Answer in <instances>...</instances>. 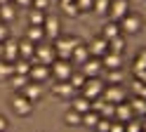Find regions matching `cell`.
Listing matches in <instances>:
<instances>
[{
    "label": "cell",
    "mask_w": 146,
    "mask_h": 132,
    "mask_svg": "<svg viewBox=\"0 0 146 132\" xmlns=\"http://www.w3.org/2000/svg\"><path fill=\"white\" fill-rule=\"evenodd\" d=\"M57 59V52H54V45H42L38 43L35 45V54H33V64H45V66H52V61Z\"/></svg>",
    "instance_id": "1"
},
{
    "label": "cell",
    "mask_w": 146,
    "mask_h": 132,
    "mask_svg": "<svg viewBox=\"0 0 146 132\" xmlns=\"http://www.w3.org/2000/svg\"><path fill=\"white\" fill-rule=\"evenodd\" d=\"M80 40L78 38H57L54 40V52H57L59 59H71V54H73V47H76Z\"/></svg>",
    "instance_id": "2"
},
{
    "label": "cell",
    "mask_w": 146,
    "mask_h": 132,
    "mask_svg": "<svg viewBox=\"0 0 146 132\" xmlns=\"http://www.w3.org/2000/svg\"><path fill=\"white\" fill-rule=\"evenodd\" d=\"M50 71L54 75V80H68L73 73V64H71V59H54Z\"/></svg>",
    "instance_id": "3"
},
{
    "label": "cell",
    "mask_w": 146,
    "mask_h": 132,
    "mask_svg": "<svg viewBox=\"0 0 146 132\" xmlns=\"http://www.w3.org/2000/svg\"><path fill=\"white\" fill-rule=\"evenodd\" d=\"M12 111L17 113V116H29V113L33 111V101L26 97L24 92H17L12 97Z\"/></svg>",
    "instance_id": "4"
},
{
    "label": "cell",
    "mask_w": 146,
    "mask_h": 132,
    "mask_svg": "<svg viewBox=\"0 0 146 132\" xmlns=\"http://www.w3.org/2000/svg\"><path fill=\"white\" fill-rule=\"evenodd\" d=\"M104 87H106V85L99 80V75H97V78H87L80 90H83V94H85L87 99H97V97H102V94H104Z\"/></svg>",
    "instance_id": "5"
},
{
    "label": "cell",
    "mask_w": 146,
    "mask_h": 132,
    "mask_svg": "<svg viewBox=\"0 0 146 132\" xmlns=\"http://www.w3.org/2000/svg\"><path fill=\"white\" fill-rule=\"evenodd\" d=\"M42 28H45V38H50V40H57V38L61 35V21H59L54 14H47V17H45Z\"/></svg>",
    "instance_id": "6"
},
{
    "label": "cell",
    "mask_w": 146,
    "mask_h": 132,
    "mask_svg": "<svg viewBox=\"0 0 146 132\" xmlns=\"http://www.w3.org/2000/svg\"><path fill=\"white\" fill-rule=\"evenodd\" d=\"M120 31H125V33H139V28H141V17L139 14H125L120 21Z\"/></svg>",
    "instance_id": "7"
},
{
    "label": "cell",
    "mask_w": 146,
    "mask_h": 132,
    "mask_svg": "<svg viewBox=\"0 0 146 132\" xmlns=\"http://www.w3.org/2000/svg\"><path fill=\"white\" fill-rule=\"evenodd\" d=\"M108 14H111V21H120L125 14H130V5H127V0H111Z\"/></svg>",
    "instance_id": "8"
},
{
    "label": "cell",
    "mask_w": 146,
    "mask_h": 132,
    "mask_svg": "<svg viewBox=\"0 0 146 132\" xmlns=\"http://www.w3.org/2000/svg\"><path fill=\"white\" fill-rule=\"evenodd\" d=\"M80 71H83L87 78H97V75L104 71V64H102V59H99V57H90V59L80 66Z\"/></svg>",
    "instance_id": "9"
},
{
    "label": "cell",
    "mask_w": 146,
    "mask_h": 132,
    "mask_svg": "<svg viewBox=\"0 0 146 132\" xmlns=\"http://www.w3.org/2000/svg\"><path fill=\"white\" fill-rule=\"evenodd\" d=\"M87 50H90V57H102L108 52V40L106 38H92L90 40V45H87Z\"/></svg>",
    "instance_id": "10"
},
{
    "label": "cell",
    "mask_w": 146,
    "mask_h": 132,
    "mask_svg": "<svg viewBox=\"0 0 146 132\" xmlns=\"http://www.w3.org/2000/svg\"><path fill=\"white\" fill-rule=\"evenodd\" d=\"M50 75H52V71H50V66H45V64H33L31 71H29V78L33 83H45Z\"/></svg>",
    "instance_id": "11"
},
{
    "label": "cell",
    "mask_w": 146,
    "mask_h": 132,
    "mask_svg": "<svg viewBox=\"0 0 146 132\" xmlns=\"http://www.w3.org/2000/svg\"><path fill=\"white\" fill-rule=\"evenodd\" d=\"M102 97L106 101H111V104H120V101H125V92H123L120 85H108V87H104Z\"/></svg>",
    "instance_id": "12"
},
{
    "label": "cell",
    "mask_w": 146,
    "mask_h": 132,
    "mask_svg": "<svg viewBox=\"0 0 146 132\" xmlns=\"http://www.w3.org/2000/svg\"><path fill=\"white\" fill-rule=\"evenodd\" d=\"M17 57H19V40H14V38H7V40L3 43V59L14 61Z\"/></svg>",
    "instance_id": "13"
},
{
    "label": "cell",
    "mask_w": 146,
    "mask_h": 132,
    "mask_svg": "<svg viewBox=\"0 0 146 132\" xmlns=\"http://www.w3.org/2000/svg\"><path fill=\"white\" fill-rule=\"evenodd\" d=\"M90 59V50H87V45H76L73 47V54H71V64L73 66H83L85 61Z\"/></svg>",
    "instance_id": "14"
},
{
    "label": "cell",
    "mask_w": 146,
    "mask_h": 132,
    "mask_svg": "<svg viewBox=\"0 0 146 132\" xmlns=\"http://www.w3.org/2000/svg\"><path fill=\"white\" fill-rule=\"evenodd\" d=\"M132 116H134L132 104H125V101L115 104V120H120V123H130V120H132Z\"/></svg>",
    "instance_id": "15"
},
{
    "label": "cell",
    "mask_w": 146,
    "mask_h": 132,
    "mask_svg": "<svg viewBox=\"0 0 146 132\" xmlns=\"http://www.w3.org/2000/svg\"><path fill=\"white\" fill-rule=\"evenodd\" d=\"M102 64H104V69H108V71H111V69H123V57L108 50V52L102 57Z\"/></svg>",
    "instance_id": "16"
},
{
    "label": "cell",
    "mask_w": 146,
    "mask_h": 132,
    "mask_svg": "<svg viewBox=\"0 0 146 132\" xmlns=\"http://www.w3.org/2000/svg\"><path fill=\"white\" fill-rule=\"evenodd\" d=\"M21 92H24L26 97H29V99L35 104V101H38V99L42 97V83H33V80H31V83L26 85V87H24Z\"/></svg>",
    "instance_id": "17"
},
{
    "label": "cell",
    "mask_w": 146,
    "mask_h": 132,
    "mask_svg": "<svg viewBox=\"0 0 146 132\" xmlns=\"http://www.w3.org/2000/svg\"><path fill=\"white\" fill-rule=\"evenodd\" d=\"M52 90H54V94H59V97H73V92H76V87H73L68 80H57Z\"/></svg>",
    "instance_id": "18"
},
{
    "label": "cell",
    "mask_w": 146,
    "mask_h": 132,
    "mask_svg": "<svg viewBox=\"0 0 146 132\" xmlns=\"http://www.w3.org/2000/svg\"><path fill=\"white\" fill-rule=\"evenodd\" d=\"M33 54H35V43H31L29 38L19 40V57H24V59H33Z\"/></svg>",
    "instance_id": "19"
},
{
    "label": "cell",
    "mask_w": 146,
    "mask_h": 132,
    "mask_svg": "<svg viewBox=\"0 0 146 132\" xmlns=\"http://www.w3.org/2000/svg\"><path fill=\"white\" fill-rule=\"evenodd\" d=\"M10 83H12L14 92H21L26 85L31 83V78H29V75H24V73H12V75H10Z\"/></svg>",
    "instance_id": "20"
},
{
    "label": "cell",
    "mask_w": 146,
    "mask_h": 132,
    "mask_svg": "<svg viewBox=\"0 0 146 132\" xmlns=\"http://www.w3.org/2000/svg\"><path fill=\"white\" fill-rule=\"evenodd\" d=\"M14 17H17V7H14L12 3H5V5H0V21L10 24Z\"/></svg>",
    "instance_id": "21"
},
{
    "label": "cell",
    "mask_w": 146,
    "mask_h": 132,
    "mask_svg": "<svg viewBox=\"0 0 146 132\" xmlns=\"http://www.w3.org/2000/svg\"><path fill=\"white\" fill-rule=\"evenodd\" d=\"M31 59H24V57H17V59L12 61V69H14V73H24V75H29V71H31Z\"/></svg>",
    "instance_id": "22"
},
{
    "label": "cell",
    "mask_w": 146,
    "mask_h": 132,
    "mask_svg": "<svg viewBox=\"0 0 146 132\" xmlns=\"http://www.w3.org/2000/svg\"><path fill=\"white\" fill-rule=\"evenodd\" d=\"M26 38H29L31 43H42L45 40V28L42 26H29V31H26Z\"/></svg>",
    "instance_id": "23"
},
{
    "label": "cell",
    "mask_w": 146,
    "mask_h": 132,
    "mask_svg": "<svg viewBox=\"0 0 146 132\" xmlns=\"http://www.w3.org/2000/svg\"><path fill=\"white\" fill-rule=\"evenodd\" d=\"M118 35H120V24L118 21H108L104 26V31H102V38H106V40H113Z\"/></svg>",
    "instance_id": "24"
},
{
    "label": "cell",
    "mask_w": 146,
    "mask_h": 132,
    "mask_svg": "<svg viewBox=\"0 0 146 132\" xmlns=\"http://www.w3.org/2000/svg\"><path fill=\"white\" fill-rule=\"evenodd\" d=\"M45 17H47V12L33 7L31 12H29V24H31V26H42V24H45Z\"/></svg>",
    "instance_id": "25"
},
{
    "label": "cell",
    "mask_w": 146,
    "mask_h": 132,
    "mask_svg": "<svg viewBox=\"0 0 146 132\" xmlns=\"http://www.w3.org/2000/svg\"><path fill=\"white\" fill-rule=\"evenodd\" d=\"M73 109H76L78 113H87L90 109H92V99H87L85 94H83V97H78V99H73Z\"/></svg>",
    "instance_id": "26"
},
{
    "label": "cell",
    "mask_w": 146,
    "mask_h": 132,
    "mask_svg": "<svg viewBox=\"0 0 146 132\" xmlns=\"http://www.w3.org/2000/svg\"><path fill=\"white\" fill-rule=\"evenodd\" d=\"M99 118H102V113H99V111H92V109H90L87 113H83V125H87V127H97Z\"/></svg>",
    "instance_id": "27"
},
{
    "label": "cell",
    "mask_w": 146,
    "mask_h": 132,
    "mask_svg": "<svg viewBox=\"0 0 146 132\" xmlns=\"http://www.w3.org/2000/svg\"><path fill=\"white\" fill-rule=\"evenodd\" d=\"M64 120H66V125H83V113H78L76 109H71V111H66Z\"/></svg>",
    "instance_id": "28"
},
{
    "label": "cell",
    "mask_w": 146,
    "mask_h": 132,
    "mask_svg": "<svg viewBox=\"0 0 146 132\" xmlns=\"http://www.w3.org/2000/svg\"><path fill=\"white\" fill-rule=\"evenodd\" d=\"M14 73L12 69V61H7V59H0V80H10V75Z\"/></svg>",
    "instance_id": "29"
},
{
    "label": "cell",
    "mask_w": 146,
    "mask_h": 132,
    "mask_svg": "<svg viewBox=\"0 0 146 132\" xmlns=\"http://www.w3.org/2000/svg\"><path fill=\"white\" fill-rule=\"evenodd\" d=\"M85 80H87V75H85L83 71H78V73L73 71V73H71V78H68V83H71L76 90H80V87H83V85H85Z\"/></svg>",
    "instance_id": "30"
},
{
    "label": "cell",
    "mask_w": 146,
    "mask_h": 132,
    "mask_svg": "<svg viewBox=\"0 0 146 132\" xmlns=\"http://www.w3.org/2000/svg\"><path fill=\"white\" fill-rule=\"evenodd\" d=\"M108 50L115 52V54H123V50H125V38L118 35V38H113V40H108Z\"/></svg>",
    "instance_id": "31"
},
{
    "label": "cell",
    "mask_w": 146,
    "mask_h": 132,
    "mask_svg": "<svg viewBox=\"0 0 146 132\" xmlns=\"http://www.w3.org/2000/svg\"><path fill=\"white\" fill-rule=\"evenodd\" d=\"M123 78H125L123 69H111V71H108V83H111V85H120Z\"/></svg>",
    "instance_id": "32"
},
{
    "label": "cell",
    "mask_w": 146,
    "mask_h": 132,
    "mask_svg": "<svg viewBox=\"0 0 146 132\" xmlns=\"http://www.w3.org/2000/svg\"><path fill=\"white\" fill-rule=\"evenodd\" d=\"M99 113H102V118H108V120H111V118H115V104L106 101V104H104V109L99 111Z\"/></svg>",
    "instance_id": "33"
},
{
    "label": "cell",
    "mask_w": 146,
    "mask_h": 132,
    "mask_svg": "<svg viewBox=\"0 0 146 132\" xmlns=\"http://www.w3.org/2000/svg\"><path fill=\"white\" fill-rule=\"evenodd\" d=\"M132 111H134V113H146V99H144V97L132 99Z\"/></svg>",
    "instance_id": "34"
},
{
    "label": "cell",
    "mask_w": 146,
    "mask_h": 132,
    "mask_svg": "<svg viewBox=\"0 0 146 132\" xmlns=\"http://www.w3.org/2000/svg\"><path fill=\"white\" fill-rule=\"evenodd\" d=\"M108 7H111V0H94V12L99 14H106Z\"/></svg>",
    "instance_id": "35"
},
{
    "label": "cell",
    "mask_w": 146,
    "mask_h": 132,
    "mask_svg": "<svg viewBox=\"0 0 146 132\" xmlns=\"http://www.w3.org/2000/svg\"><path fill=\"white\" fill-rule=\"evenodd\" d=\"M125 132H144V123H137V120L125 123Z\"/></svg>",
    "instance_id": "36"
},
{
    "label": "cell",
    "mask_w": 146,
    "mask_h": 132,
    "mask_svg": "<svg viewBox=\"0 0 146 132\" xmlns=\"http://www.w3.org/2000/svg\"><path fill=\"white\" fill-rule=\"evenodd\" d=\"M94 130L97 132H108V130H111V120H108V118H99V123H97Z\"/></svg>",
    "instance_id": "37"
},
{
    "label": "cell",
    "mask_w": 146,
    "mask_h": 132,
    "mask_svg": "<svg viewBox=\"0 0 146 132\" xmlns=\"http://www.w3.org/2000/svg\"><path fill=\"white\" fill-rule=\"evenodd\" d=\"M64 9H66V14H68V17H76V14L80 12L78 3H66V5H64Z\"/></svg>",
    "instance_id": "38"
},
{
    "label": "cell",
    "mask_w": 146,
    "mask_h": 132,
    "mask_svg": "<svg viewBox=\"0 0 146 132\" xmlns=\"http://www.w3.org/2000/svg\"><path fill=\"white\" fill-rule=\"evenodd\" d=\"M50 3H52V0H33V7H35V9H42V12H47V9H50Z\"/></svg>",
    "instance_id": "39"
},
{
    "label": "cell",
    "mask_w": 146,
    "mask_h": 132,
    "mask_svg": "<svg viewBox=\"0 0 146 132\" xmlns=\"http://www.w3.org/2000/svg\"><path fill=\"white\" fill-rule=\"evenodd\" d=\"M108 132H125V123L120 120H111V130Z\"/></svg>",
    "instance_id": "40"
},
{
    "label": "cell",
    "mask_w": 146,
    "mask_h": 132,
    "mask_svg": "<svg viewBox=\"0 0 146 132\" xmlns=\"http://www.w3.org/2000/svg\"><path fill=\"white\" fill-rule=\"evenodd\" d=\"M7 38H10V31H7V24L0 21V43H5Z\"/></svg>",
    "instance_id": "41"
},
{
    "label": "cell",
    "mask_w": 146,
    "mask_h": 132,
    "mask_svg": "<svg viewBox=\"0 0 146 132\" xmlns=\"http://www.w3.org/2000/svg\"><path fill=\"white\" fill-rule=\"evenodd\" d=\"M80 9H94V0H76Z\"/></svg>",
    "instance_id": "42"
},
{
    "label": "cell",
    "mask_w": 146,
    "mask_h": 132,
    "mask_svg": "<svg viewBox=\"0 0 146 132\" xmlns=\"http://www.w3.org/2000/svg\"><path fill=\"white\" fill-rule=\"evenodd\" d=\"M144 71H146V64H144V61H139V59H134V73H137V78H139Z\"/></svg>",
    "instance_id": "43"
},
{
    "label": "cell",
    "mask_w": 146,
    "mask_h": 132,
    "mask_svg": "<svg viewBox=\"0 0 146 132\" xmlns=\"http://www.w3.org/2000/svg\"><path fill=\"white\" fill-rule=\"evenodd\" d=\"M14 5L21 7V9H29V7L33 5V0H14Z\"/></svg>",
    "instance_id": "44"
},
{
    "label": "cell",
    "mask_w": 146,
    "mask_h": 132,
    "mask_svg": "<svg viewBox=\"0 0 146 132\" xmlns=\"http://www.w3.org/2000/svg\"><path fill=\"white\" fill-rule=\"evenodd\" d=\"M132 87H134V92H137V94H139V92H141V87H144V83H141L139 78H137V80L132 83Z\"/></svg>",
    "instance_id": "45"
},
{
    "label": "cell",
    "mask_w": 146,
    "mask_h": 132,
    "mask_svg": "<svg viewBox=\"0 0 146 132\" xmlns=\"http://www.w3.org/2000/svg\"><path fill=\"white\" fill-rule=\"evenodd\" d=\"M7 130V120H5V116H0V132H5Z\"/></svg>",
    "instance_id": "46"
},
{
    "label": "cell",
    "mask_w": 146,
    "mask_h": 132,
    "mask_svg": "<svg viewBox=\"0 0 146 132\" xmlns=\"http://www.w3.org/2000/svg\"><path fill=\"white\" fill-rule=\"evenodd\" d=\"M137 59H139V61H144V64H146V47H144V50H141L139 54H137Z\"/></svg>",
    "instance_id": "47"
},
{
    "label": "cell",
    "mask_w": 146,
    "mask_h": 132,
    "mask_svg": "<svg viewBox=\"0 0 146 132\" xmlns=\"http://www.w3.org/2000/svg\"><path fill=\"white\" fill-rule=\"evenodd\" d=\"M139 97H144V99H146V83H144V87H141V92H139Z\"/></svg>",
    "instance_id": "48"
},
{
    "label": "cell",
    "mask_w": 146,
    "mask_h": 132,
    "mask_svg": "<svg viewBox=\"0 0 146 132\" xmlns=\"http://www.w3.org/2000/svg\"><path fill=\"white\" fill-rule=\"evenodd\" d=\"M139 80H141V83H146V71H144V73L139 75Z\"/></svg>",
    "instance_id": "49"
},
{
    "label": "cell",
    "mask_w": 146,
    "mask_h": 132,
    "mask_svg": "<svg viewBox=\"0 0 146 132\" xmlns=\"http://www.w3.org/2000/svg\"><path fill=\"white\" fill-rule=\"evenodd\" d=\"M66 3H76V0H61V5H66Z\"/></svg>",
    "instance_id": "50"
},
{
    "label": "cell",
    "mask_w": 146,
    "mask_h": 132,
    "mask_svg": "<svg viewBox=\"0 0 146 132\" xmlns=\"http://www.w3.org/2000/svg\"><path fill=\"white\" fill-rule=\"evenodd\" d=\"M0 59H3V43H0Z\"/></svg>",
    "instance_id": "51"
},
{
    "label": "cell",
    "mask_w": 146,
    "mask_h": 132,
    "mask_svg": "<svg viewBox=\"0 0 146 132\" xmlns=\"http://www.w3.org/2000/svg\"><path fill=\"white\" fill-rule=\"evenodd\" d=\"M5 3H12V0H0V5H5Z\"/></svg>",
    "instance_id": "52"
},
{
    "label": "cell",
    "mask_w": 146,
    "mask_h": 132,
    "mask_svg": "<svg viewBox=\"0 0 146 132\" xmlns=\"http://www.w3.org/2000/svg\"><path fill=\"white\" fill-rule=\"evenodd\" d=\"M144 132H146V123H144Z\"/></svg>",
    "instance_id": "53"
}]
</instances>
